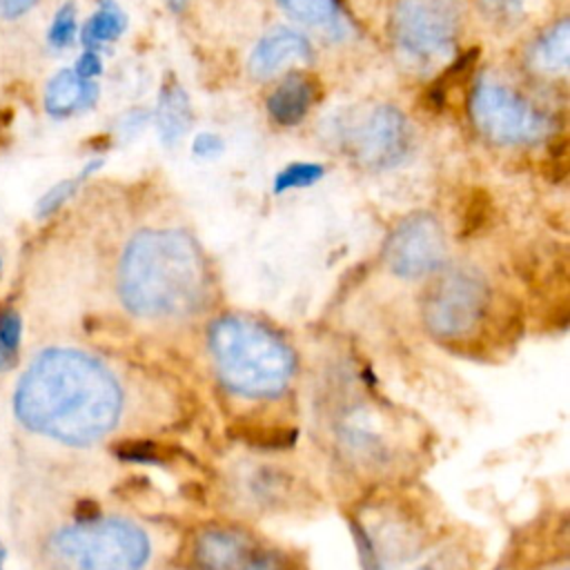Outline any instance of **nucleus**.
<instances>
[{
  "label": "nucleus",
  "mask_w": 570,
  "mask_h": 570,
  "mask_svg": "<svg viewBox=\"0 0 570 570\" xmlns=\"http://www.w3.org/2000/svg\"><path fill=\"white\" fill-rule=\"evenodd\" d=\"M125 29V16L114 0H102L98 11L82 27V42L87 49H96L105 42L116 40Z\"/></svg>",
  "instance_id": "nucleus-15"
},
{
  "label": "nucleus",
  "mask_w": 570,
  "mask_h": 570,
  "mask_svg": "<svg viewBox=\"0 0 570 570\" xmlns=\"http://www.w3.org/2000/svg\"><path fill=\"white\" fill-rule=\"evenodd\" d=\"M49 557L56 570H142L149 539L127 519L89 517L58 530Z\"/></svg>",
  "instance_id": "nucleus-4"
},
{
  "label": "nucleus",
  "mask_w": 570,
  "mask_h": 570,
  "mask_svg": "<svg viewBox=\"0 0 570 570\" xmlns=\"http://www.w3.org/2000/svg\"><path fill=\"white\" fill-rule=\"evenodd\" d=\"M156 122H158L160 140L165 145L178 142L185 136V131L189 129L191 107H189L185 91L178 85L167 82L163 87L160 98H158V109H156Z\"/></svg>",
  "instance_id": "nucleus-13"
},
{
  "label": "nucleus",
  "mask_w": 570,
  "mask_h": 570,
  "mask_svg": "<svg viewBox=\"0 0 570 570\" xmlns=\"http://www.w3.org/2000/svg\"><path fill=\"white\" fill-rule=\"evenodd\" d=\"M2 563H4V548H2V543H0V570H2Z\"/></svg>",
  "instance_id": "nucleus-25"
},
{
  "label": "nucleus",
  "mask_w": 570,
  "mask_h": 570,
  "mask_svg": "<svg viewBox=\"0 0 570 570\" xmlns=\"http://www.w3.org/2000/svg\"><path fill=\"white\" fill-rule=\"evenodd\" d=\"M13 407L31 432L67 445H89L118 423L122 390L98 358L71 347H51L40 352L18 381Z\"/></svg>",
  "instance_id": "nucleus-1"
},
{
  "label": "nucleus",
  "mask_w": 570,
  "mask_h": 570,
  "mask_svg": "<svg viewBox=\"0 0 570 570\" xmlns=\"http://www.w3.org/2000/svg\"><path fill=\"white\" fill-rule=\"evenodd\" d=\"M122 305L142 318H174L200 307L207 267L198 245L176 229L136 234L118 265Z\"/></svg>",
  "instance_id": "nucleus-2"
},
{
  "label": "nucleus",
  "mask_w": 570,
  "mask_h": 570,
  "mask_svg": "<svg viewBox=\"0 0 570 570\" xmlns=\"http://www.w3.org/2000/svg\"><path fill=\"white\" fill-rule=\"evenodd\" d=\"M459 24V0H394L390 13V36L396 49L423 69L450 56Z\"/></svg>",
  "instance_id": "nucleus-5"
},
{
  "label": "nucleus",
  "mask_w": 570,
  "mask_h": 570,
  "mask_svg": "<svg viewBox=\"0 0 570 570\" xmlns=\"http://www.w3.org/2000/svg\"><path fill=\"white\" fill-rule=\"evenodd\" d=\"M38 0H0V16L2 18H18L27 13Z\"/></svg>",
  "instance_id": "nucleus-24"
},
{
  "label": "nucleus",
  "mask_w": 570,
  "mask_h": 570,
  "mask_svg": "<svg viewBox=\"0 0 570 570\" xmlns=\"http://www.w3.org/2000/svg\"><path fill=\"white\" fill-rule=\"evenodd\" d=\"M568 60H570V24L568 20H561L537 42L534 62L539 69L557 73V71H566Z\"/></svg>",
  "instance_id": "nucleus-14"
},
{
  "label": "nucleus",
  "mask_w": 570,
  "mask_h": 570,
  "mask_svg": "<svg viewBox=\"0 0 570 570\" xmlns=\"http://www.w3.org/2000/svg\"><path fill=\"white\" fill-rule=\"evenodd\" d=\"M171 4H174V7H180V4H183V0H171Z\"/></svg>",
  "instance_id": "nucleus-26"
},
{
  "label": "nucleus",
  "mask_w": 570,
  "mask_h": 570,
  "mask_svg": "<svg viewBox=\"0 0 570 570\" xmlns=\"http://www.w3.org/2000/svg\"><path fill=\"white\" fill-rule=\"evenodd\" d=\"M490 305L485 281L465 267L441 272L423 296V321L441 341L470 338L483 323Z\"/></svg>",
  "instance_id": "nucleus-6"
},
{
  "label": "nucleus",
  "mask_w": 570,
  "mask_h": 570,
  "mask_svg": "<svg viewBox=\"0 0 570 570\" xmlns=\"http://www.w3.org/2000/svg\"><path fill=\"white\" fill-rule=\"evenodd\" d=\"M209 354L220 381L249 399L285 392L296 365L289 345L247 316L218 318L209 330Z\"/></svg>",
  "instance_id": "nucleus-3"
},
{
  "label": "nucleus",
  "mask_w": 570,
  "mask_h": 570,
  "mask_svg": "<svg viewBox=\"0 0 570 570\" xmlns=\"http://www.w3.org/2000/svg\"><path fill=\"white\" fill-rule=\"evenodd\" d=\"M309 58L307 40L292 29H276L267 33L249 56V71L256 78H269L278 73L292 60Z\"/></svg>",
  "instance_id": "nucleus-10"
},
{
  "label": "nucleus",
  "mask_w": 570,
  "mask_h": 570,
  "mask_svg": "<svg viewBox=\"0 0 570 570\" xmlns=\"http://www.w3.org/2000/svg\"><path fill=\"white\" fill-rule=\"evenodd\" d=\"M22 338V318L20 314L4 305L0 307V372L11 370L18 361Z\"/></svg>",
  "instance_id": "nucleus-16"
},
{
  "label": "nucleus",
  "mask_w": 570,
  "mask_h": 570,
  "mask_svg": "<svg viewBox=\"0 0 570 570\" xmlns=\"http://www.w3.org/2000/svg\"><path fill=\"white\" fill-rule=\"evenodd\" d=\"M73 36H76V9L73 4H62L51 20L49 42L51 47L62 49L73 40Z\"/></svg>",
  "instance_id": "nucleus-20"
},
{
  "label": "nucleus",
  "mask_w": 570,
  "mask_h": 570,
  "mask_svg": "<svg viewBox=\"0 0 570 570\" xmlns=\"http://www.w3.org/2000/svg\"><path fill=\"white\" fill-rule=\"evenodd\" d=\"M412 145V129L394 107L374 109L356 129L352 147L356 160L374 171L399 165Z\"/></svg>",
  "instance_id": "nucleus-9"
},
{
  "label": "nucleus",
  "mask_w": 570,
  "mask_h": 570,
  "mask_svg": "<svg viewBox=\"0 0 570 570\" xmlns=\"http://www.w3.org/2000/svg\"><path fill=\"white\" fill-rule=\"evenodd\" d=\"M479 4L494 22H510L523 9V0H479Z\"/></svg>",
  "instance_id": "nucleus-21"
},
{
  "label": "nucleus",
  "mask_w": 570,
  "mask_h": 570,
  "mask_svg": "<svg viewBox=\"0 0 570 570\" xmlns=\"http://www.w3.org/2000/svg\"><path fill=\"white\" fill-rule=\"evenodd\" d=\"M472 118L481 134L501 145L537 142L548 134L543 111L505 85L483 82L472 94Z\"/></svg>",
  "instance_id": "nucleus-7"
},
{
  "label": "nucleus",
  "mask_w": 570,
  "mask_h": 570,
  "mask_svg": "<svg viewBox=\"0 0 570 570\" xmlns=\"http://www.w3.org/2000/svg\"><path fill=\"white\" fill-rule=\"evenodd\" d=\"M96 167H100V160H94L91 165H87L85 167V171L78 176V178H73V180H62V183H58V185H53L40 200H38V205H36V212H38V216L40 218H45V216H49V214H53L60 205H65L67 200H69V196L76 191V185L87 176V174H91Z\"/></svg>",
  "instance_id": "nucleus-19"
},
{
  "label": "nucleus",
  "mask_w": 570,
  "mask_h": 570,
  "mask_svg": "<svg viewBox=\"0 0 570 570\" xmlns=\"http://www.w3.org/2000/svg\"><path fill=\"white\" fill-rule=\"evenodd\" d=\"M98 96L94 80L80 78L73 69L58 71L45 89V109L53 118H67L76 111L87 109Z\"/></svg>",
  "instance_id": "nucleus-11"
},
{
  "label": "nucleus",
  "mask_w": 570,
  "mask_h": 570,
  "mask_svg": "<svg viewBox=\"0 0 570 570\" xmlns=\"http://www.w3.org/2000/svg\"><path fill=\"white\" fill-rule=\"evenodd\" d=\"M225 149V142L218 134H209V131H203L194 138V154L200 156V158H214L218 156L220 151Z\"/></svg>",
  "instance_id": "nucleus-22"
},
{
  "label": "nucleus",
  "mask_w": 570,
  "mask_h": 570,
  "mask_svg": "<svg viewBox=\"0 0 570 570\" xmlns=\"http://www.w3.org/2000/svg\"><path fill=\"white\" fill-rule=\"evenodd\" d=\"M100 58H98V53L96 51H91V49H87L80 58H78V65H76V73L80 76V78H85V80H94L98 73H100Z\"/></svg>",
  "instance_id": "nucleus-23"
},
{
  "label": "nucleus",
  "mask_w": 570,
  "mask_h": 570,
  "mask_svg": "<svg viewBox=\"0 0 570 570\" xmlns=\"http://www.w3.org/2000/svg\"><path fill=\"white\" fill-rule=\"evenodd\" d=\"M323 176V167L314 165V163H292L287 167H283L274 180L276 191H285V189H296V187H307L312 183H316Z\"/></svg>",
  "instance_id": "nucleus-18"
},
{
  "label": "nucleus",
  "mask_w": 570,
  "mask_h": 570,
  "mask_svg": "<svg viewBox=\"0 0 570 570\" xmlns=\"http://www.w3.org/2000/svg\"><path fill=\"white\" fill-rule=\"evenodd\" d=\"M314 102V87L305 76H287L267 98V109L278 125L301 122Z\"/></svg>",
  "instance_id": "nucleus-12"
},
{
  "label": "nucleus",
  "mask_w": 570,
  "mask_h": 570,
  "mask_svg": "<svg viewBox=\"0 0 570 570\" xmlns=\"http://www.w3.org/2000/svg\"><path fill=\"white\" fill-rule=\"evenodd\" d=\"M383 256L387 267L401 278L434 274L445 261L443 227L428 214H412L392 229Z\"/></svg>",
  "instance_id": "nucleus-8"
},
{
  "label": "nucleus",
  "mask_w": 570,
  "mask_h": 570,
  "mask_svg": "<svg viewBox=\"0 0 570 570\" xmlns=\"http://www.w3.org/2000/svg\"><path fill=\"white\" fill-rule=\"evenodd\" d=\"M283 11L298 22L321 24L334 18L336 0H278Z\"/></svg>",
  "instance_id": "nucleus-17"
}]
</instances>
